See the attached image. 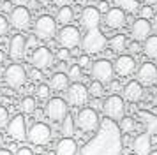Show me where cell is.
<instances>
[{
	"label": "cell",
	"mask_w": 157,
	"mask_h": 155,
	"mask_svg": "<svg viewBox=\"0 0 157 155\" xmlns=\"http://www.w3.org/2000/svg\"><path fill=\"white\" fill-rule=\"evenodd\" d=\"M44 113H46V116L51 120V122H55V123H62V120L69 115V104H67V100L62 97H50L46 100V108H44Z\"/></svg>",
	"instance_id": "52a82bcc"
},
{
	"label": "cell",
	"mask_w": 157,
	"mask_h": 155,
	"mask_svg": "<svg viewBox=\"0 0 157 155\" xmlns=\"http://www.w3.org/2000/svg\"><path fill=\"white\" fill-rule=\"evenodd\" d=\"M7 55L14 62H20V60L25 58V55H27V37L23 34H14L9 39Z\"/></svg>",
	"instance_id": "2e32d148"
},
{
	"label": "cell",
	"mask_w": 157,
	"mask_h": 155,
	"mask_svg": "<svg viewBox=\"0 0 157 155\" xmlns=\"http://www.w3.org/2000/svg\"><path fill=\"white\" fill-rule=\"evenodd\" d=\"M0 9H2V14H6V13H11L13 9H14V4L11 2V0H4L2 4H0Z\"/></svg>",
	"instance_id": "60d3db41"
},
{
	"label": "cell",
	"mask_w": 157,
	"mask_h": 155,
	"mask_svg": "<svg viewBox=\"0 0 157 155\" xmlns=\"http://www.w3.org/2000/svg\"><path fill=\"white\" fill-rule=\"evenodd\" d=\"M53 62H55V55L48 46H37L30 55V63L34 69L46 70L53 65Z\"/></svg>",
	"instance_id": "8fae6325"
},
{
	"label": "cell",
	"mask_w": 157,
	"mask_h": 155,
	"mask_svg": "<svg viewBox=\"0 0 157 155\" xmlns=\"http://www.w3.org/2000/svg\"><path fill=\"white\" fill-rule=\"evenodd\" d=\"M136 81L143 86H152L157 83V65L152 60L141 62L136 69Z\"/></svg>",
	"instance_id": "5bb4252c"
},
{
	"label": "cell",
	"mask_w": 157,
	"mask_h": 155,
	"mask_svg": "<svg viewBox=\"0 0 157 155\" xmlns=\"http://www.w3.org/2000/svg\"><path fill=\"white\" fill-rule=\"evenodd\" d=\"M113 69H115V74L118 78H129L136 74V69H138V62L132 55L129 53H122L115 58L113 62Z\"/></svg>",
	"instance_id": "7c38bea8"
},
{
	"label": "cell",
	"mask_w": 157,
	"mask_h": 155,
	"mask_svg": "<svg viewBox=\"0 0 157 155\" xmlns=\"http://www.w3.org/2000/svg\"><path fill=\"white\" fill-rule=\"evenodd\" d=\"M2 145H4V134L0 132V148H2Z\"/></svg>",
	"instance_id": "816d5d0a"
},
{
	"label": "cell",
	"mask_w": 157,
	"mask_h": 155,
	"mask_svg": "<svg viewBox=\"0 0 157 155\" xmlns=\"http://www.w3.org/2000/svg\"><path fill=\"white\" fill-rule=\"evenodd\" d=\"M129 155H136V153H129Z\"/></svg>",
	"instance_id": "6f0895ef"
},
{
	"label": "cell",
	"mask_w": 157,
	"mask_h": 155,
	"mask_svg": "<svg viewBox=\"0 0 157 155\" xmlns=\"http://www.w3.org/2000/svg\"><path fill=\"white\" fill-rule=\"evenodd\" d=\"M51 4L55 7H64V6H72L74 0H51Z\"/></svg>",
	"instance_id": "ee69618b"
},
{
	"label": "cell",
	"mask_w": 157,
	"mask_h": 155,
	"mask_svg": "<svg viewBox=\"0 0 157 155\" xmlns=\"http://www.w3.org/2000/svg\"><path fill=\"white\" fill-rule=\"evenodd\" d=\"M148 155H157V150H152V152H150Z\"/></svg>",
	"instance_id": "db71d44e"
},
{
	"label": "cell",
	"mask_w": 157,
	"mask_h": 155,
	"mask_svg": "<svg viewBox=\"0 0 157 155\" xmlns=\"http://www.w3.org/2000/svg\"><path fill=\"white\" fill-rule=\"evenodd\" d=\"M13 4H14V7L16 6H27V0H11Z\"/></svg>",
	"instance_id": "c3c4849f"
},
{
	"label": "cell",
	"mask_w": 157,
	"mask_h": 155,
	"mask_svg": "<svg viewBox=\"0 0 157 155\" xmlns=\"http://www.w3.org/2000/svg\"><path fill=\"white\" fill-rule=\"evenodd\" d=\"M143 53L150 60H157V34H152L148 39H145L141 42Z\"/></svg>",
	"instance_id": "cb8c5ba5"
},
{
	"label": "cell",
	"mask_w": 157,
	"mask_h": 155,
	"mask_svg": "<svg viewBox=\"0 0 157 155\" xmlns=\"http://www.w3.org/2000/svg\"><path fill=\"white\" fill-rule=\"evenodd\" d=\"M0 79H2V74H0Z\"/></svg>",
	"instance_id": "91938a15"
},
{
	"label": "cell",
	"mask_w": 157,
	"mask_h": 155,
	"mask_svg": "<svg viewBox=\"0 0 157 155\" xmlns=\"http://www.w3.org/2000/svg\"><path fill=\"white\" fill-rule=\"evenodd\" d=\"M109 2H108V0H99V2H97V9H99V13L101 14H104V13H108V11H109Z\"/></svg>",
	"instance_id": "b9f144b4"
},
{
	"label": "cell",
	"mask_w": 157,
	"mask_h": 155,
	"mask_svg": "<svg viewBox=\"0 0 157 155\" xmlns=\"http://www.w3.org/2000/svg\"><path fill=\"white\" fill-rule=\"evenodd\" d=\"M0 155H14L11 150H7V148H0Z\"/></svg>",
	"instance_id": "681fc988"
},
{
	"label": "cell",
	"mask_w": 157,
	"mask_h": 155,
	"mask_svg": "<svg viewBox=\"0 0 157 155\" xmlns=\"http://www.w3.org/2000/svg\"><path fill=\"white\" fill-rule=\"evenodd\" d=\"M125 51H129V55H138V53H141L143 48H141V42H138V41H131L127 42V49Z\"/></svg>",
	"instance_id": "d590c367"
},
{
	"label": "cell",
	"mask_w": 157,
	"mask_h": 155,
	"mask_svg": "<svg viewBox=\"0 0 157 155\" xmlns=\"http://www.w3.org/2000/svg\"><path fill=\"white\" fill-rule=\"evenodd\" d=\"M102 113L109 120H118L125 116V100L118 93H111L102 100Z\"/></svg>",
	"instance_id": "5b68a950"
},
{
	"label": "cell",
	"mask_w": 157,
	"mask_h": 155,
	"mask_svg": "<svg viewBox=\"0 0 157 155\" xmlns=\"http://www.w3.org/2000/svg\"><path fill=\"white\" fill-rule=\"evenodd\" d=\"M62 134H64V138H71L72 136V132H74V120H72V116L71 115H67L64 120H62Z\"/></svg>",
	"instance_id": "d6a6232c"
},
{
	"label": "cell",
	"mask_w": 157,
	"mask_h": 155,
	"mask_svg": "<svg viewBox=\"0 0 157 155\" xmlns=\"http://www.w3.org/2000/svg\"><path fill=\"white\" fill-rule=\"evenodd\" d=\"M118 127H120L122 134H129V132L134 130L136 122H134V118H131V116H122V118L118 120Z\"/></svg>",
	"instance_id": "1f68e13d"
},
{
	"label": "cell",
	"mask_w": 157,
	"mask_h": 155,
	"mask_svg": "<svg viewBox=\"0 0 157 155\" xmlns=\"http://www.w3.org/2000/svg\"><path fill=\"white\" fill-rule=\"evenodd\" d=\"M9 28H11V25H9V18L6 16V14L0 13V37H2V35H7Z\"/></svg>",
	"instance_id": "8d00e7d4"
},
{
	"label": "cell",
	"mask_w": 157,
	"mask_h": 155,
	"mask_svg": "<svg viewBox=\"0 0 157 155\" xmlns=\"http://www.w3.org/2000/svg\"><path fill=\"white\" fill-rule=\"evenodd\" d=\"M102 23L109 30H118V28L125 27V23H127V13L124 9H120V7H109V11L102 14Z\"/></svg>",
	"instance_id": "e0dca14e"
},
{
	"label": "cell",
	"mask_w": 157,
	"mask_h": 155,
	"mask_svg": "<svg viewBox=\"0 0 157 155\" xmlns=\"http://www.w3.org/2000/svg\"><path fill=\"white\" fill-rule=\"evenodd\" d=\"M109 4H113V7H120L124 11H136L138 9V0H108Z\"/></svg>",
	"instance_id": "f546056e"
},
{
	"label": "cell",
	"mask_w": 157,
	"mask_h": 155,
	"mask_svg": "<svg viewBox=\"0 0 157 155\" xmlns=\"http://www.w3.org/2000/svg\"><path fill=\"white\" fill-rule=\"evenodd\" d=\"M58 27H57V20L51 14H43L39 16L34 23V35L39 41H51L57 37Z\"/></svg>",
	"instance_id": "277c9868"
},
{
	"label": "cell",
	"mask_w": 157,
	"mask_h": 155,
	"mask_svg": "<svg viewBox=\"0 0 157 155\" xmlns=\"http://www.w3.org/2000/svg\"><path fill=\"white\" fill-rule=\"evenodd\" d=\"M152 30H154V34H157V11H155V14H154V18H152Z\"/></svg>",
	"instance_id": "bcb514c9"
},
{
	"label": "cell",
	"mask_w": 157,
	"mask_h": 155,
	"mask_svg": "<svg viewBox=\"0 0 157 155\" xmlns=\"http://www.w3.org/2000/svg\"><path fill=\"white\" fill-rule=\"evenodd\" d=\"M65 74H67L71 83H78V81H81V78H83V69L79 67L78 63H72V65H69V69H67Z\"/></svg>",
	"instance_id": "83f0119b"
},
{
	"label": "cell",
	"mask_w": 157,
	"mask_h": 155,
	"mask_svg": "<svg viewBox=\"0 0 157 155\" xmlns=\"http://www.w3.org/2000/svg\"><path fill=\"white\" fill-rule=\"evenodd\" d=\"M86 90H88V95H90V97L101 99L104 95V85L99 83V81H95V79H92V83L86 86Z\"/></svg>",
	"instance_id": "f1b7e54d"
},
{
	"label": "cell",
	"mask_w": 157,
	"mask_h": 155,
	"mask_svg": "<svg viewBox=\"0 0 157 155\" xmlns=\"http://www.w3.org/2000/svg\"><path fill=\"white\" fill-rule=\"evenodd\" d=\"M154 102H155V104H157V93H155V97H154Z\"/></svg>",
	"instance_id": "11a10c76"
},
{
	"label": "cell",
	"mask_w": 157,
	"mask_h": 155,
	"mask_svg": "<svg viewBox=\"0 0 157 155\" xmlns=\"http://www.w3.org/2000/svg\"><path fill=\"white\" fill-rule=\"evenodd\" d=\"M152 34H154V30H152V21L150 20L136 18L131 23V37H132V41L143 42L145 39H148Z\"/></svg>",
	"instance_id": "d6986e66"
},
{
	"label": "cell",
	"mask_w": 157,
	"mask_h": 155,
	"mask_svg": "<svg viewBox=\"0 0 157 155\" xmlns=\"http://www.w3.org/2000/svg\"><path fill=\"white\" fill-rule=\"evenodd\" d=\"M79 46H81V49L85 51L86 55H97V53L106 49L108 39L99 28L85 30V34L81 35V44Z\"/></svg>",
	"instance_id": "6da1fadb"
},
{
	"label": "cell",
	"mask_w": 157,
	"mask_h": 155,
	"mask_svg": "<svg viewBox=\"0 0 157 155\" xmlns=\"http://www.w3.org/2000/svg\"><path fill=\"white\" fill-rule=\"evenodd\" d=\"M78 141L74 138H60L55 145V155H78Z\"/></svg>",
	"instance_id": "44dd1931"
},
{
	"label": "cell",
	"mask_w": 157,
	"mask_h": 155,
	"mask_svg": "<svg viewBox=\"0 0 157 155\" xmlns=\"http://www.w3.org/2000/svg\"><path fill=\"white\" fill-rule=\"evenodd\" d=\"M51 136V127L48 123H44V122H36V123H32L29 127V130H27V141H30L32 145H36V146H46L48 143H50Z\"/></svg>",
	"instance_id": "ba28073f"
},
{
	"label": "cell",
	"mask_w": 157,
	"mask_h": 155,
	"mask_svg": "<svg viewBox=\"0 0 157 155\" xmlns=\"http://www.w3.org/2000/svg\"><path fill=\"white\" fill-rule=\"evenodd\" d=\"M20 109L23 115H34L37 109V99L34 95H25L20 100Z\"/></svg>",
	"instance_id": "4316f807"
},
{
	"label": "cell",
	"mask_w": 157,
	"mask_h": 155,
	"mask_svg": "<svg viewBox=\"0 0 157 155\" xmlns=\"http://www.w3.org/2000/svg\"><path fill=\"white\" fill-rule=\"evenodd\" d=\"M50 88L51 92H57V93H60V92H65L67 88H69V85H71V81H69V78H67V74L65 72H55V74H51L50 78Z\"/></svg>",
	"instance_id": "603a6c76"
},
{
	"label": "cell",
	"mask_w": 157,
	"mask_h": 155,
	"mask_svg": "<svg viewBox=\"0 0 157 155\" xmlns=\"http://www.w3.org/2000/svg\"><path fill=\"white\" fill-rule=\"evenodd\" d=\"M132 150L136 155H148L152 152V141H150L148 134H140L132 139Z\"/></svg>",
	"instance_id": "7402d4cb"
},
{
	"label": "cell",
	"mask_w": 157,
	"mask_h": 155,
	"mask_svg": "<svg viewBox=\"0 0 157 155\" xmlns=\"http://www.w3.org/2000/svg\"><path fill=\"white\" fill-rule=\"evenodd\" d=\"M90 76H92V79H95V81H99L102 85L111 83L115 78L113 62L108 60V58H99V60L92 62V65H90Z\"/></svg>",
	"instance_id": "8992f818"
},
{
	"label": "cell",
	"mask_w": 157,
	"mask_h": 155,
	"mask_svg": "<svg viewBox=\"0 0 157 155\" xmlns=\"http://www.w3.org/2000/svg\"><path fill=\"white\" fill-rule=\"evenodd\" d=\"M143 4H148V6H155L157 4V0H141Z\"/></svg>",
	"instance_id": "f907efd6"
},
{
	"label": "cell",
	"mask_w": 157,
	"mask_h": 155,
	"mask_svg": "<svg viewBox=\"0 0 157 155\" xmlns=\"http://www.w3.org/2000/svg\"><path fill=\"white\" fill-rule=\"evenodd\" d=\"M145 95V86L141 83H138V81H127V83L122 86V97L125 102L129 104H136V102H140Z\"/></svg>",
	"instance_id": "ffe728a7"
},
{
	"label": "cell",
	"mask_w": 157,
	"mask_h": 155,
	"mask_svg": "<svg viewBox=\"0 0 157 155\" xmlns=\"http://www.w3.org/2000/svg\"><path fill=\"white\" fill-rule=\"evenodd\" d=\"M101 21H102V14L99 13V9L94 6H86L81 9L79 14V25L85 28V30H94V28H99Z\"/></svg>",
	"instance_id": "ac0fdd59"
},
{
	"label": "cell",
	"mask_w": 157,
	"mask_h": 155,
	"mask_svg": "<svg viewBox=\"0 0 157 155\" xmlns=\"http://www.w3.org/2000/svg\"><path fill=\"white\" fill-rule=\"evenodd\" d=\"M88 99H90L88 90H86V86L81 83V81L71 83L69 88L65 90V100H67V104L72 106V108H83V106H86Z\"/></svg>",
	"instance_id": "30bf717a"
},
{
	"label": "cell",
	"mask_w": 157,
	"mask_h": 155,
	"mask_svg": "<svg viewBox=\"0 0 157 155\" xmlns=\"http://www.w3.org/2000/svg\"><path fill=\"white\" fill-rule=\"evenodd\" d=\"M27 79H29V72L23 67L21 63L13 62L9 63L6 70H4V83L7 85L11 90H20L27 85Z\"/></svg>",
	"instance_id": "3957f363"
},
{
	"label": "cell",
	"mask_w": 157,
	"mask_h": 155,
	"mask_svg": "<svg viewBox=\"0 0 157 155\" xmlns=\"http://www.w3.org/2000/svg\"><path fill=\"white\" fill-rule=\"evenodd\" d=\"M138 14H140V18H145V20H152L154 18V6H148V4H143L140 9H138Z\"/></svg>",
	"instance_id": "836d02e7"
},
{
	"label": "cell",
	"mask_w": 157,
	"mask_h": 155,
	"mask_svg": "<svg viewBox=\"0 0 157 155\" xmlns=\"http://www.w3.org/2000/svg\"><path fill=\"white\" fill-rule=\"evenodd\" d=\"M67 69H69L67 62H58L57 63V72H67Z\"/></svg>",
	"instance_id": "f6af8a7d"
},
{
	"label": "cell",
	"mask_w": 157,
	"mask_h": 155,
	"mask_svg": "<svg viewBox=\"0 0 157 155\" xmlns=\"http://www.w3.org/2000/svg\"><path fill=\"white\" fill-rule=\"evenodd\" d=\"M4 58H6V55H4V51H0V62H4Z\"/></svg>",
	"instance_id": "f5cc1de1"
},
{
	"label": "cell",
	"mask_w": 157,
	"mask_h": 155,
	"mask_svg": "<svg viewBox=\"0 0 157 155\" xmlns=\"http://www.w3.org/2000/svg\"><path fill=\"white\" fill-rule=\"evenodd\" d=\"M14 155H36V152H34V150H30L29 146H21V148H18V150H16Z\"/></svg>",
	"instance_id": "7bdbcfd3"
},
{
	"label": "cell",
	"mask_w": 157,
	"mask_h": 155,
	"mask_svg": "<svg viewBox=\"0 0 157 155\" xmlns=\"http://www.w3.org/2000/svg\"><path fill=\"white\" fill-rule=\"evenodd\" d=\"M55 58H57L58 62H67V60L71 58V49H67V48H58L57 53H55Z\"/></svg>",
	"instance_id": "e575fe53"
},
{
	"label": "cell",
	"mask_w": 157,
	"mask_h": 155,
	"mask_svg": "<svg viewBox=\"0 0 157 155\" xmlns=\"http://www.w3.org/2000/svg\"><path fill=\"white\" fill-rule=\"evenodd\" d=\"M32 23V13L25 6H16L9 13V25L14 27L16 30H29Z\"/></svg>",
	"instance_id": "4fadbf2b"
},
{
	"label": "cell",
	"mask_w": 157,
	"mask_h": 155,
	"mask_svg": "<svg viewBox=\"0 0 157 155\" xmlns=\"http://www.w3.org/2000/svg\"><path fill=\"white\" fill-rule=\"evenodd\" d=\"M90 2H99V0H90Z\"/></svg>",
	"instance_id": "9f6ffc18"
},
{
	"label": "cell",
	"mask_w": 157,
	"mask_h": 155,
	"mask_svg": "<svg viewBox=\"0 0 157 155\" xmlns=\"http://www.w3.org/2000/svg\"><path fill=\"white\" fill-rule=\"evenodd\" d=\"M51 97V88L48 83H39L36 86V99L37 100H48Z\"/></svg>",
	"instance_id": "4dcf8cb0"
},
{
	"label": "cell",
	"mask_w": 157,
	"mask_h": 155,
	"mask_svg": "<svg viewBox=\"0 0 157 155\" xmlns=\"http://www.w3.org/2000/svg\"><path fill=\"white\" fill-rule=\"evenodd\" d=\"M6 130H7L9 138L14 141H25L27 139V122H25V116L23 115H14L13 118H9L7 125H6Z\"/></svg>",
	"instance_id": "9a60e30c"
},
{
	"label": "cell",
	"mask_w": 157,
	"mask_h": 155,
	"mask_svg": "<svg viewBox=\"0 0 157 155\" xmlns=\"http://www.w3.org/2000/svg\"><path fill=\"white\" fill-rule=\"evenodd\" d=\"M127 37L124 34H117L113 35L109 41H108V46L111 48V51L113 53H118V55H122V53H125V49H127Z\"/></svg>",
	"instance_id": "d4e9b609"
},
{
	"label": "cell",
	"mask_w": 157,
	"mask_h": 155,
	"mask_svg": "<svg viewBox=\"0 0 157 155\" xmlns=\"http://www.w3.org/2000/svg\"><path fill=\"white\" fill-rule=\"evenodd\" d=\"M30 78H34V79H41V72H39V69H34V70H32Z\"/></svg>",
	"instance_id": "7dc6e473"
},
{
	"label": "cell",
	"mask_w": 157,
	"mask_h": 155,
	"mask_svg": "<svg viewBox=\"0 0 157 155\" xmlns=\"http://www.w3.org/2000/svg\"><path fill=\"white\" fill-rule=\"evenodd\" d=\"M78 65L81 67V69H86V67H90V65H92V62H90V55H86V53L79 55V56H78Z\"/></svg>",
	"instance_id": "ab89813d"
},
{
	"label": "cell",
	"mask_w": 157,
	"mask_h": 155,
	"mask_svg": "<svg viewBox=\"0 0 157 155\" xmlns=\"http://www.w3.org/2000/svg\"><path fill=\"white\" fill-rule=\"evenodd\" d=\"M55 20L60 25H71L72 20H74V9L71 6H64V7H58L57 14H55Z\"/></svg>",
	"instance_id": "484cf974"
},
{
	"label": "cell",
	"mask_w": 157,
	"mask_h": 155,
	"mask_svg": "<svg viewBox=\"0 0 157 155\" xmlns=\"http://www.w3.org/2000/svg\"><path fill=\"white\" fill-rule=\"evenodd\" d=\"M27 9H29L30 13H37V11H41L43 9V2L41 0H27Z\"/></svg>",
	"instance_id": "f35d334b"
},
{
	"label": "cell",
	"mask_w": 157,
	"mask_h": 155,
	"mask_svg": "<svg viewBox=\"0 0 157 155\" xmlns=\"http://www.w3.org/2000/svg\"><path fill=\"white\" fill-rule=\"evenodd\" d=\"M57 42L60 44V48H67V49H74L81 44V32L78 27L74 25H64L57 32Z\"/></svg>",
	"instance_id": "9c48e42d"
},
{
	"label": "cell",
	"mask_w": 157,
	"mask_h": 155,
	"mask_svg": "<svg viewBox=\"0 0 157 155\" xmlns=\"http://www.w3.org/2000/svg\"><path fill=\"white\" fill-rule=\"evenodd\" d=\"M0 95H2V90H0Z\"/></svg>",
	"instance_id": "680465c9"
},
{
	"label": "cell",
	"mask_w": 157,
	"mask_h": 155,
	"mask_svg": "<svg viewBox=\"0 0 157 155\" xmlns=\"http://www.w3.org/2000/svg\"><path fill=\"white\" fill-rule=\"evenodd\" d=\"M74 123H76V127H78L79 130H83V132H94V130H97L99 125H101L99 113H97V109H94L90 106H83V108H79V111L76 113Z\"/></svg>",
	"instance_id": "7a4b0ae2"
},
{
	"label": "cell",
	"mask_w": 157,
	"mask_h": 155,
	"mask_svg": "<svg viewBox=\"0 0 157 155\" xmlns=\"http://www.w3.org/2000/svg\"><path fill=\"white\" fill-rule=\"evenodd\" d=\"M9 118H11V116H9V109L6 106L0 104V129H4V127L7 125Z\"/></svg>",
	"instance_id": "74e56055"
}]
</instances>
